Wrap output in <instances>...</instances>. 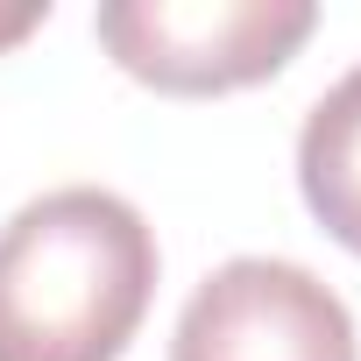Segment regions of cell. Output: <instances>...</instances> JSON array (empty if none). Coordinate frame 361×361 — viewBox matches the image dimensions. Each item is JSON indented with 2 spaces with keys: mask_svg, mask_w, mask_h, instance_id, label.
<instances>
[{
  "mask_svg": "<svg viewBox=\"0 0 361 361\" xmlns=\"http://www.w3.org/2000/svg\"><path fill=\"white\" fill-rule=\"evenodd\" d=\"M50 8H36V0H29V8H0V43H15V36H29L36 22H43Z\"/></svg>",
  "mask_w": 361,
  "mask_h": 361,
  "instance_id": "5b68a950",
  "label": "cell"
},
{
  "mask_svg": "<svg viewBox=\"0 0 361 361\" xmlns=\"http://www.w3.org/2000/svg\"><path fill=\"white\" fill-rule=\"evenodd\" d=\"M149 298L156 234L121 192L64 185L0 227V361H114Z\"/></svg>",
  "mask_w": 361,
  "mask_h": 361,
  "instance_id": "6da1fadb",
  "label": "cell"
},
{
  "mask_svg": "<svg viewBox=\"0 0 361 361\" xmlns=\"http://www.w3.org/2000/svg\"><path fill=\"white\" fill-rule=\"evenodd\" d=\"M170 361H361L333 283L283 255L220 262L170 333Z\"/></svg>",
  "mask_w": 361,
  "mask_h": 361,
  "instance_id": "3957f363",
  "label": "cell"
},
{
  "mask_svg": "<svg viewBox=\"0 0 361 361\" xmlns=\"http://www.w3.org/2000/svg\"><path fill=\"white\" fill-rule=\"evenodd\" d=\"M298 185H305V206L319 213V227L361 255V64L333 92H319V106L305 114Z\"/></svg>",
  "mask_w": 361,
  "mask_h": 361,
  "instance_id": "277c9868",
  "label": "cell"
},
{
  "mask_svg": "<svg viewBox=\"0 0 361 361\" xmlns=\"http://www.w3.org/2000/svg\"><path fill=\"white\" fill-rule=\"evenodd\" d=\"M312 22V0H106L99 43L156 92H234L276 78Z\"/></svg>",
  "mask_w": 361,
  "mask_h": 361,
  "instance_id": "7a4b0ae2",
  "label": "cell"
}]
</instances>
